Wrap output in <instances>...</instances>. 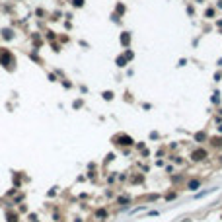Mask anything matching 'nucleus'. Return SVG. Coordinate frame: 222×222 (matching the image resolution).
Wrapping results in <instances>:
<instances>
[{
  "mask_svg": "<svg viewBox=\"0 0 222 222\" xmlns=\"http://www.w3.org/2000/svg\"><path fill=\"white\" fill-rule=\"evenodd\" d=\"M205 156H207V152H205V150H197V152H193V160H203Z\"/></svg>",
  "mask_w": 222,
  "mask_h": 222,
  "instance_id": "f257e3e1",
  "label": "nucleus"
},
{
  "mask_svg": "<svg viewBox=\"0 0 222 222\" xmlns=\"http://www.w3.org/2000/svg\"><path fill=\"white\" fill-rule=\"evenodd\" d=\"M199 187V181H191L189 183V189H197Z\"/></svg>",
  "mask_w": 222,
  "mask_h": 222,
  "instance_id": "f03ea898",
  "label": "nucleus"
}]
</instances>
